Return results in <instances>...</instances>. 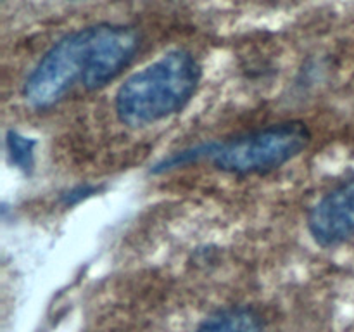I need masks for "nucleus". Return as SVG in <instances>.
<instances>
[{
  "label": "nucleus",
  "instance_id": "nucleus-1",
  "mask_svg": "<svg viewBox=\"0 0 354 332\" xmlns=\"http://www.w3.org/2000/svg\"><path fill=\"white\" fill-rule=\"evenodd\" d=\"M137 48V31L121 24H97L66 35L30 73L24 100L35 109H48L76 82L88 90L102 89L130 64Z\"/></svg>",
  "mask_w": 354,
  "mask_h": 332
},
{
  "label": "nucleus",
  "instance_id": "nucleus-2",
  "mask_svg": "<svg viewBox=\"0 0 354 332\" xmlns=\"http://www.w3.org/2000/svg\"><path fill=\"white\" fill-rule=\"evenodd\" d=\"M201 66L187 50H171L131 75L116 93V114L124 124L144 127L178 113L196 92Z\"/></svg>",
  "mask_w": 354,
  "mask_h": 332
},
{
  "label": "nucleus",
  "instance_id": "nucleus-3",
  "mask_svg": "<svg viewBox=\"0 0 354 332\" xmlns=\"http://www.w3.org/2000/svg\"><path fill=\"white\" fill-rule=\"evenodd\" d=\"M310 138L311 133L306 124L287 121L211 145L206 154L223 172L235 175L266 173L301 154L310 144Z\"/></svg>",
  "mask_w": 354,
  "mask_h": 332
},
{
  "label": "nucleus",
  "instance_id": "nucleus-4",
  "mask_svg": "<svg viewBox=\"0 0 354 332\" xmlns=\"http://www.w3.org/2000/svg\"><path fill=\"white\" fill-rule=\"evenodd\" d=\"M315 241L334 246L354 235V178L322 197L308 216Z\"/></svg>",
  "mask_w": 354,
  "mask_h": 332
},
{
  "label": "nucleus",
  "instance_id": "nucleus-5",
  "mask_svg": "<svg viewBox=\"0 0 354 332\" xmlns=\"http://www.w3.org/2000/svg\"><path fill=\"white\" fill-rule=\"evenodd\" d=\"M197 332H263V327L248 308H230L207 318Z\"/></svg>",
  "mask_w": 354,
  "mask_h": 332
},
{
  "label": "nucleus",
  "instance_id": "nucleus-6",
  "mask_svg": "<svg viewBox=\"0 0 354 332\" xmlns=\"http://www.w3.org/2000/svg\"><path fill=\"white\" fill-rule=\"evenodd\" d=\"M7 147H9L10 158L19 168L28 169L33 165V147L35 142L23 137L17 131H9L7 135Z\"/></svg>",
  "mask_w": 354,
  "mask_h": 332
}]
</instances>
